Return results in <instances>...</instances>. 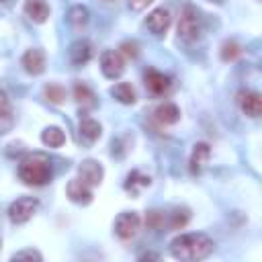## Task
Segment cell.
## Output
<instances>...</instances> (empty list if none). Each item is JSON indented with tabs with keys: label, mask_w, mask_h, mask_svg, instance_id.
Masks as SVG:
<instances>
[{
	"label": "cell",
	"mask_w": 262,
	"mask_h": 262,
	"mask_svg": "<svg viewBox=\"0 0 262 262\" xmlns=\"http://www.w3.org/2000/svg\"><path fill=\"white\" fill-rule=\"evenodd\" d=\"M145 86H147V90H149L151 94L164 96V94L172 88V78L151 68V70L145 72Z\"/></svg>",
	"instance_id": "obj_8"
},
{
	"label": "cell",
	"mask_w": 262,
	"mask_h": 262,
	"mask_svg": "<svg viewBox=\"0 0 262 262\" xmlns=\"http://www.w3.org/2000/svg\"><path fill=\"white\" fill-rule=\"evenodd\" d=\"M149 176H143L141 172H131L127 176V182H125V188L131 190V192H137V188H143V186H149Z\"/></svg>",
	"instance_id": "obj_22"
},
{
	"label": "cell",
	"mask_w": 262,
	"mask_h": 262,
	"mask_svg": "<svg viewBox=\"0 0 262 262\" xmlns=\"http://www.w3.org/2000/svg\"><path fill=\"white\" fill-rule=\"evenodd\" d=\"M68 20L74 25V27H82V25H86L88 23V10L84 8V6H72L70 8V12H68Z\"/></svg>",
	"instance_id": "obj_23"
},
{
	"label": "cell",
	"mask_w": 262,
	"mask_h": 262,
	"mask_svg": "<svg viewBox=\"0 0 262 262\" xmlns=\"http://www.w3.org/2000/svg\"><path fill=\"white\" fill-rule=\"evenodd\" d=\"M215 2H223V0H215Z\"/></svg>",
	"instance_id": "obj_33"
},
{
	"label": "cell",
	"mask_w": 262,
	"mask_h": 262,
	"mask_svg": "<svg viewBox=\"0 0 262 262\" xmlns=\"http://www.w3.org/2000/svg\"><path fill=\"white\" fill-rule=\"evenodd\" d=\"M41 141L49 147H61L63 141H66V135L59 127H47L43 133H41Z\"/></svg>",
	"instance_id": "obj_21"
},
{
	"label": "cell",
	"mask_w": 262,
	"mask_h": 262,
	"mask_svg": "<svg viewBox=\"0 0 262 262\" xmlns=\"http://www.w3.org/2000/svg\"><path fill=\"white\" fill-rule=\"evenodd\" d=\"M170 23H172V18H170V12H168L166 8H156V10H151V12L147 14V18H145V25H147V29H149L154 35H164V33L168 31Z\"/></svg>",
	"instance_id": "obj_10"
},
{
	"label": "cell",
	"mask_w": 262,
	"mask_h": 262,
	"mask_svg": "<svg viewBox=\"0 0 262 262\" xmlns=\"http://www.w3.org/2000/svg\"><path fill=\"white\" fill-rule=\"evenodd\" d=\"M37 209H39V201L37 199H33V196H20V199H16L8 207V219L12 223H25V221H29L35 215Z\"/></svg>",
	"instance_id": "obj_4"
},
{
	"label": "cell",
	"mask_w": 262,
	"mask_h": 262,
	"mask_svg": "<svg viewBox=\"0 0 262 262\" xmlns=\"http://www.w3.org/2000/svg\"><path fill=\"white\" fill-rule=\"evenodd\" d=\"M45 96H47L49 102L61 104L63 98H66V90L61 86H57V84H49V86H45Z\"/></svg>",
	"instance_id": "obj_24"
},
{
	"label": "cell",
	"mask_w": 262,
	"mask_h": 262,
	"mask_svg": "<svg viewBox=\"0 0 262 262\" xmlns=\"http://www.w3.org/2000/svg\"><path fill=\"white\" fill-rule=\"evenodd\" d=\"M188 219H190V213H188V209H176V211L172 213V219H170V227H172V229H180V227H184V225L188 223Z\"/></svg>",
	"instance_id": "obj_26"
},
{
	"label": "cell",
	"mask_w": 262,
	"mask_h": 262,
	"mask_svg": "<svg viewBox=\"0 0 262 262\" xmlns=\"http://www.w3.org/2000/svg\"><path fill=\"white\" fill-rule=\"evenodd\" d=\"M154 0H129V6H131V10H143V8H147V4H151Z\"/></svg>",
	"instance_id": "obj_30"
},
{
	"label": "cell",
	"mask_w": 262,
	"mask_h": 262,
	"mask_svg": "<svg viewBox=\"0 0 262 262\" xmlns=\"http://www.w3.org/2000/svg\"><path fill=\"white\" fill-rule=\"evenodd\" d=\"M68 196H70V201H74L78 205H88V203H92V186H88L80 178L70 180V184H68Z\"/></svg>",
	"instance_id": "obj_11"
},
{
	"label": "cell",
	"mask_w": 262,
	"mask_h": 262,
	"mask_svg": "<svg viewBox=\"0 0 262 262\" xmlns=\"http://www.w3.org/2000/svg\"><path fill=\"white\" fill-rule=\"evenodd\" d=\"M80 137H84L88 143L96 141L100 137V125L94 121V119H82L80 121Z\"/></svg>",
	"instance_id": "obj_20"
},
{
	"label": "cell",
	"mask_w": 262,
	"mask_h": 262,
	"mask_svg": "<svg viewBox=\"0 0 262 262\" xmlns=\"http://www.w3.org/2000/svg\"><path fill=\"white\" fill-rule=\"evenodd\" d=\"M139 215L133 213V211H125L121 213L117 219H115V233L121 237V239H131L137 231H139Z\"/></svg>",
	"instance_id": "obj_5"
},
{
	"label": "cell",
	"mask_w": 262,
	"mask_h": 262,
	"mask_svg": "<svg viewBox=\"0 0 262 262\" xmlns=\"http://www.w3.org/2000/svg\"><path fill=\"white\" fill-rule=\"evenodd\" d=\"M154 115H156V121L162 123V125H172V123H176V121L180 119V111H178V106H176L174 102H164V104H160Z\"/></svg>",
	"instance_id": "obj_16"
},
{
	"label": "cell",
	"mask_w": 262,
	"mask_h": 262,
	"mask_svg": "<svg viewBox=\"0 0 262 262\" xmlns=\"http://www.w3.org/2000/svg\"><path fill=\"white\" fill-rule=\"evenodd\" d=\"M237 104L252 119L260 117V113H262V96L256 90H239L237 92Z\"/></svg>",
	"instance_id": "obj_7"
},
{
	"label": "cell",
	"mask_w": 262,
	"mask_h": 262,
	"mask_svg": "<svg viewBox=\"0 0 262 262\" xmlns=\"http://www.w3.org/2000/svg\"><path fill=\"white\" fill-rule=\"evenodd\" d=\"M119 53H121L123 57H127V59L137 57V43H133V41H125V43H121Z\"/></svg>",
	"instance_id": "obj_27"
},
{
	"label": "cell",
	"mask_w": 262,
	"mask_h": 262,
	"mask_svg": "<svg viewBox=\"0 0 262 262\" xmlns=\"http://www.w3.org/2000/svg\"><path fill=\"white\" fill-rule=\"evenodd\" d=\"M104 2H113V0H104Z\"/></svg>",
	"instance_id": "obj_32"
},
{
	"label": "cell",
	"mask_w": 262,
	"mask_h": 262,
	"mask_svg": "<svg viewBox=\"0 0 262 262\" xmlns=\"http://www.w3.org/2000/svg\"><path fill=\"white\" fill-rule=\"evenodd\" d=\"M201 35V20L192 4H186L178 18V37L182 41H196Z\"/></svg>",
	"instance_id": "obj_3"
},
{
	"label": "cell",
	"mask_w": 262,
	"mask_h": 262,
	"mask_svg": "<svg viewBox=\"0 0 262 262\" xmlns=\"http://www.w3.org/2000/svg\"><path fill=\"white\" fill-rule=\"evenodd\" d=\"M141 258H158V254H143Z\"/></svg>",
	"instance_id": "obj_31"
},
{
	"label": "cell",
	"mask_w": 262,
	"mask_h": 262,
	"mask_svg": "<svg viewBox=\"0 0 262 262\" xmlns=\"http://www.w3.org/2000/svg\"><path fill=\"white\" fill-rule=\"evenodd\" d=\"M209 156H211L209 143H205V141L194 143L192 154H190V174H201L205 164H207V160H209Z\"/></svg>",
	"instance_id": "obj_12"
},
{
	"label": "cell",
	"mask_w": 262,
	"mask_h": 262,
	"mask_svg": "<svg viewBox=\"0 0 262 262\" xmlns=\"http://www.w3.org/2000/svg\"><path fill=\"white\" fill-rule=\"evenodd\" d=\"M12 127V106L4 90H0V133H6Z\"/></svg>",
	"instance_id": "obj_17"
},
{
	"label": "cell",
	"mask_w": 262,
	"mask_h": 262,
	"mask_svg": "<svg viewBox=\"0 0 262 262\" xmlns=\"http://www.w3.org/2000/svg\"><path fill=\"white\" fill-rule=\"evenodd\" d=\"M145 221H147V225H149V227L160 229V227L164 225V215H162L160 211H151V213L147 215V219H145Z\"/></svg>",
	"instance_id": "obj_29"
},
{
	"label": "cell",
	"mask_w": 262,
	"mask_h": 262,
	"mask_svg": "<svg viewBox=\"0 0 262 262\" xmlns=\"http://www.w3.org/2000/svg\"><path fill=\"white\" fill-rule=\"evenodd\" d=\"M215 244L205 233H184L172 239L170 254L178 260H203L213 252Z\"/></svg>",
	"instance_id": "obj_1"
},
{
	"label": "cell",
	"mask_w": 262,
	"mask_h": 262,
	"mask_svg": "<svg viewBox=\"0 0 262 262\" xmlns=\"http://www.w3.org/2000/svg\"><path fill=\"white\" fill-rule=\"evenodd\" d=\"M239 53H242V47H239L235 41H225L223 47H221V59H223V61H231V59H235Z\"/></svg>",
	"instance_id": "obj_25"
},
{
	"label": "cell",
	"mask_w": 262,
	"mask_h": 262,
	"mask_svg": "<svg viewBox=\"0 0 262 262\" xmlns=\"http://www.w3.org/2000/svg\"><path fill=\"white\" fill-rule=\"evenodd\" d=\"M23 66L29 74L37 76L45 70V53L41 49H29L25 55H23Z\"/></svg>",
	"instance_id": "obj_13"
},
{
	"label": "cell",
	"mask_w": 262,
	"mask_h": 262,
	"mask_svg": "<svg viewBox=\"0 0 262 262\" xmlns=\"http://www.w3.org/2000/svg\"><path fill=\"white\" fill-rule=\"evenodd\" d=\"M113 96L119 100V102H123V104H133L135 102V88L131 86V84H127V82H119L117 86H113Z\"/></svg>",
	"instance_id": "obj_19"
},
{
	"label": "cell",
	"mask_w": 262,
	"mask_h": 262,
	"mask_svg": "<svg viewBox=\"0 0 262 262\" xmlns=\"http://www.w3.org/2000/svg\"><path fill=\"white\" fill-rule=\"evenodd\" d=\"M102 176H104V170L96 160H84L78 168V178L88 186H98L102 182Z\"/></svg>",
	"instance_id": "obj_9"
},
{
	"label": "cell",
	"mask_w": 262,
	"mask_h": 262,
	"mask_svg": "<svg viewBox=\"0 0 262 262\" xmlns=\"http://www.w3.org/2000/svg\"><path fill=\"white\" fill-rule=\"evenodd\" d=\"M25 12L33 23H45L49 16V6L45 0H27L25 2Z\"/></svg>",
	"instance_id": "obj_14"
},
{
	"label": "cell",
	"mask_w": 262,
	"mask_h": 262,
	"mask_svg": "<svg viewBox=\"0 0 262 262\" xmlns=\"http://www.w3.org/2000/svg\"><path fill=\"white\" fill-rule=\"evenodd\" d=\"M90 57H92V45L88 41H76L70 47V59H72V63L84 66L86 61H90Z\"/></svg>",
	"instance_id": "obj_15"
},
{
	"label": "cell",
	"mask_w": 262,
	"mask_h": 262,
	"mask_svg": "<svg viewBox=\"0 0 262 262\" xmlns=\"http://www.w3.org/2000/svg\"><path fill=\"white\" fill-rule=\"evenodd\" d=\"M51 174H53L51 160L41 151H33L25 156L18 164V178L27 186H43L51 180Z\"/></svg>",
	"instance_id": "obj_2"
},
{
	"label": "cell",
	"mask_w": 262,
	"mask_h": 262,
	"mask_svg": "<svg viewBox=\"0 0 262 262\" xmlns=\"http://www.w3.org/2000/svg\"><path fill=\"white\" fill-rule=\"evenodd\" d=\"M100 70L106 78L115 80L125 72V59L119 51H104L100 55Z\"/></svg>",
	"instance_id": "obj_6"
},
{
	"label": "cell",
	"mask_w": 262,
	"mask_h": 262,
	"mask_svg": "<svg viewBox=\"0 0 262 262\" xmlns=\"http://www.w3.org/2000/svg\"><path fill=\"white\" fill-rule=\"evenodd\" d=\"M12 260H43V256L37 250H23L12 254Z\"/></svg>",
	"instance_id": "obj_28"
},
{
	"label": "cell",
	"mask_w": 262,
	"mask_h": 262,
	"mask_svg": "<svg viewBox=\"0 0 262 262\" xmlns=\"http://www.w3.org/2000/svg\"><path fill=\"white\" fill-rule=\"evenodd\" d=\"M74 98H76V102L82 104L84 108H92V106L96 104L94 92H92L86 84H82V82H78V84L74 86Z\"/></svg>",
	"instance_id": "obj_18"
}]
</instances>
